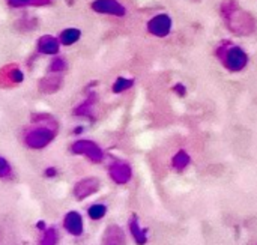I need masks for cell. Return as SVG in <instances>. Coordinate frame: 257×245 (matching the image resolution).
Here are the masks:
<instances>
[{"mask_svg":"<svg viewBox=\"0 0 257 245\" xmlns=\"http://www.w3.org/2000/svg\"><path fill=\"white\" fill-rule=\"evenodd\" d=\"M106 212H107V207L104 206V205H92L91 207H89V211H88V214H89V217L92 218V220H101L102 217L106 215Z\"/></svg>","mask_w":257,"mask_h":245,"instance_id":"cell-13","label":"cell"},{"mask_svg":"<svg viewBox=\"0 0 257 245\" xmlns=\"http://www.w3.org/2000/svg\"><path fill=\"white\" fill-rule=\"evenodd\" d=\"M111 173V178L119 182V184H122V182H127L128 178H129V170L125 164H114L110 170Z\"/></svg>","mask_w":257,"mask_h":245,"instance_id":"cell-8","label":"cell"},{"mask_svg":"<svg viewBox=\"0 0 257 245\" xmlns=\"http://www.w3.org/2000/svg\"><path fill=\"white\" fill-rule=\"evenodd\" d=\"M57 174V170L55 169V167H48L47 170H45V176L47 178H55Z\"/></svg>","mask_w":257,"mask_h":245,"instance_id":"cell-18","label":"cell"},{"mask_svg":"<svg viewBox=\"0 0 257 245\" xmlns=\"http://www.w3.org/2000/svg\"><path fill=\"white\" fill-rule=\"evenodd\" d=\"M56 137V130L51 127H38L35 130L27 131L24 137V143L32 149H42L48 146Z\"/></svg>","mask_w":257,"mask_h":245,"instance_id":"cell-1","label":"cell"},{"mask_svg":"<svg viewBox=\"0 0 257 245\" xmlns=\"http://www.w3.org/2000/svg\"><path fill=\"white\" fill-rule=\"evenodd\" d=\"M57 242H59V236H57V232L55 227L45 229L39 239V245H57Z\"/></svg>","mask_w":257,"mask_h":245,"instance_id":"cell-10","label":"cell"},{"mask_svg":"<svg viewBox=\"0 0 257 245\" xmlns=\"http://www.w3.org/2000/svg\"><path fill=\"white\" fill-rule=\"evenodd\" d=\"M33 2V0H8L9 6L12 8H23V6H27Z\"/></svg>","mask_w":257,"mask_h":245,"instance_id":"cell-16","label":"cell"},{"mask_svg":"<svg viewBox=\"0 0 257 245\" xmlns=\"http://www.w3.org/2000/svg\"><path fill=\"white\" fill-rule=\"evenodd\" d=\"M11 80H12L14 83H21V81L24 80V74L20 71V69H14L12 74H11Z\"/></svg>","mask_w":257,"mask_h":245,"instance_id":"cell-17","label":"cell"},{"mask_svg":"<svg viewBox=\"0 0 257 245\" xmlns=\"http://www.w3.org/2000/svg\"><path fill=\"white\" fill-rule=\"evenodd\" d=\"M63 226L68 233H71L73 236H80L83 235V218L78 212L75 211H71L68 212L65 220H63Z\"/></svg>","mask_w":257,"mask_h":245,"instance_id":"cell-3","label":"cell"},{"mask_svg":"<svg viewBox=\"0 0 257 245\" xmlns=\"http://www.w3.org/2000/svg\"><path fill=\"white\" fill-rule=\"evenodd\" d=\"M37 227H38V229H41V230H45V229H47V227H45V223H44V221H38Z\"/></svg>","mask_w":257,"mask_h":245,"instance_id":"cell-20","label":"cell"},{"mask_svg":"<svg viewBox=\"0 0 257 245\" xmlns=\"http://www.w3.org/2000/svg\"><path fill=\"white\" fill-rule=\"evenodd\" d=\"M98 188V181L93 178H88L80 181L75 187H74V194L78 200H83L86 197H89L92 192H95Z\"/></svg>","mask_w":257,"mask_h":245,"instance_id":"cell-5","label":"cell"},{"mask_svg":"<svg viewBox=\"0 0 257 245\" xmlns=\"http://www.w3.org/2000/svg\"><path fill=\"white\" fill-rule=\"evenodd\" d=\"M66 69V62L62 57H55L53 62L50 63V71L51 73H62Z\"/></svg>","mask_w":257,"mask_h":245,"instance_id":"cell-15","label":"cell"},{"mask_svg":"<svg viewBox=\"0 0 257 245\" xmlns=\"http://www.w3.org/2000/svg\"><path fill=\"white\" fill-rule=\"evenodd\" d=\"M62 86V78L59 77H51V78H45L41 83V91L45 94H53V91L56 92L59 87Z\"/></svg>","mask_w":257,"mask_h":245,"instance_id":"cell-11","label":"cell"},{"mask_svg":"<svg viewBox=\"0 0 257 245\" xmlns=\"http://www.w3.org/2000/svg\"><path fill=\"white\" fill-rule=\"evenodd\" d=\"M60 50V41L51 35H44L38 41V51L47 56H55Z\"/></svg>","mask_w":257,"mask_h":245,"instance_id":"cell-4","label":"cell"},{"mask_svg":"<svg viewBox=\"0 0 257 245\" xmlns=\"http://www.w3.org/2000/svg\"><path fill=\"white\" fill-rule=\"evenodd\" d=\"M129 229H131V233H132V236H134L137 244H145L146 242V230H142L140 226L137 224L135 220H132L129 223Z\"/></svg>","mask_w":257,"mask_h":245,"instance_id":"cell-12","label":"cell"},{"mask_svg":"<svg viewBox=\"0 0 257 245\" xmlns=\"http://www.w3.org/2000/svg\"><path fill=\"white\" fill-rule=\"evenodd\" d=\"M125 236L124 232L116 226H111L104 235V245H124Z\"/></svg>","mask_w":257,"mask_h":245,"instance_id":"cell-6","label":"cell"},{"mask_svg":"<svg viewBox=\"0 0 257 245\" xmlns=\"http://www.w3.org/2000/svg\"><path fill=\"white\" fill-rule=\"evenodd\" d=\"M50 2H51V0H33L32 5H47Z\"/></svg>","mask_w":257,"mask_h":245,"instance_id":"cell-19","label":"cell"},{"mask_svg":"<svg viewBox=\"0 0 257 245\" xmlns=\"http://www.w3.org/2000/svg\"><path fill=\"white\" fill-rule=\"evenodd\" d=\"M11 176H12L11 164L3 158V156H0V179H8Z\"/></svg>","mask_w":257,"mask_h":245,"instance_id":"cell-14","label":"cell"},{"mask_svg":"<svg viewBox=\"0 0 257 245\" xmlns=\"http://www.w3.org/2000/svg\"><path fill=\"white\" fill-rule=\"evenodd\" d=\"M73 152L74 153H77V155H86L88 156L89 160H92V161H101L102 160V152H101V149L95 145V143H92V142H89V140H78V142H75L74 145H73Z\"/></svg>","mask_w":257,"mask_h":245,"instance_id":"cell-2","label":"cell"},{"mask_svg":"<svg viewBox=\"0 0 257 245\" xmlns=\"http://www.w3.org/2000/svg\"><path fill=\"white\" fill-rule=\"evenodd\" d=\"M80 37H81V32L78 29H65L60 33V44L73 45L80 39Z\"/></svg>","mask_w":257,"mask_h":245,"instance_id":"cell-9","label":"cell"},{"mask_svg":"<svg viewBox=\"0 0 257 245\" xmlns=\"http://www.w3.org/2000/svg\"><path fill=\"white\" fill-rule=\"evenodd\" d=\"M92 8L98 12H109V14H121V6L113 0H96Z\"/></svg>","mask_w":257,"mask_h":245,"instance_id":"cell-7","label":"cell"}]
</instances>
